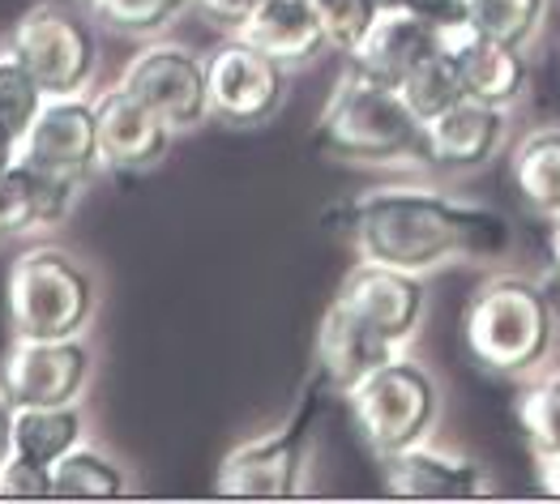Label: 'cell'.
<instances>
[{"instance_id": "11", "label": "cell", "mask_w": 560, "mask_h": 504, "mask_svg": "<svg viewBox=\"0 0 560 504\" xmlns=\"http://www.w3.org/2000/svg\"><path fill=\"white\" fill-rule=\"evenodd\" d=\"M18 159H31L47 172H60L73 180H91L103 167L94 94H47Z\"/></svg>"}, {"instance_id": "1", "label": "cell", "mask_w": 560, "mask_h": 504, "mask_svg": "<svg viewBox=\"0 0 560 504\" xmlns=\"http://www.w3.org/2000/svg\"><path fill=\"white\" fill-rule=\"evenodd\" d=\"M338 227L360 253V261L394 266L416 278L470 257H497L510 248L505 214L423 184L364 188L338 210Z\"/></svg>"}, {"instance_id": "18", "label": "cell", "mask_w": 560, "mask_h": 504, "mask_svg": "<svg viewBox=\"0 0 560 504\" xmlns=\"http://www.w3.org/2000/svg\"><path fill=\"white\" fill-rule=\"evenodd\" d=\"M441 44H445V26H436L411 4H394V9H376L369 35L355 44L347 60L381 82L398 86L423 56H432Z\"/></svg>"}, {"instance_id": "31", "label": "cell", "mask_w": 560, "mask_h": 504, "mask_svg": "<svg viewBox=\"0 0 560 504\" xmlns=\"http://www.w3.org/2000/svg\"><path fill=\"white\" fill-rule=\"evenodd\" d=\"M261 0H192V9L201 13V17H210V22H219V26H240L253 9H257Z\"/></svg>"}, {"instance_id": "34", "label": "cell", "mask_w": 560, "mask_h": 504, "mask_svg": "<svg viewBox=\"0 0 560 504\" xmlns=\"http://www.w3.org/2000/svg\"><path fill=\"white\" fill-rule=\"evenodd\" d=\"M13 159H18V145L4 138V129H0V172H4V167H9Z\"/></svg>"}, {"instance_id": "13", "label": "cell", "mask_w": 560, "mask_h": 504, "mask_svg": "<svg viewBox=\"0 0 560 504\" xmlns=\"http://www.w3.org/2000/svg\"><path fill=\"white\" fill-rule=\"evenodd\" d=\"M510 141V112L479 98H458L450 112L423 125V163L441 172H479L497 163Z\"/></svg>"}, {"instance_id": "26", "label": "cell", "mask_w": 560, "mask_h": 504, "mask_svg": "<svg viewBox=\"0 0 560 504\" xmlns=\"http://www.w3.org/2000/svg\"><path fill=\"white\" fill-rule=\"evenodd\" d=\"M517 423L526 432V445L535 461L560 458V367L539 372L522 398H517Z\"/></svg>"}, {"instance_id": "19", "label": "cell", "mask_w": 560, "mask_h": 504, "mask_svg": "<svg viewBox=\"0 0 560 504\" xmlns=\"http://www.w3.org/2000/svg\"><path fill=\"white\" fill-rule=\"evenodd\" d=\"M86 180L47 172L31 159H13L0 172V206L13 235H39V231H56L78 206Z\"/></svg>"}, {"instance_id": "7", "label": "cell", "mask_w": 560, "mask_h": 504, "mask_svg": "<svg viewBox=\"0 0 560 504\" xmlns=\"http://www.w3.org/2000/svg\"><path fill=\"white\" fill-rule=\"evenodd\" d=\"M317 389H322V376L317 385L308 389V398L291 411V419L275 427V432H261L253 441H240L232 445L219 470H214V492L219 496H240V501H279V496H295L300 492V479H304V466H308V449H313V427H317Z\"/></svg>"}, {"instance_id": "25", "label": "cell", "mask_w": 560, "mask_h": 504, "mask_svg": "<svg viewBox=\"0 0 560 504\" xmlns=\"http://www.w3.org/2000/svg\"><path fill=\"white\" fill-rule=\"evenodd\" d=\"M398 94H402V103L420 116L423 125L436 120L441 112H450L458 98H467V94H463V82H458V69H454L450 47L441 44L432 56H423L420 65L398 82Z\"/></svg>"}, {"instance_id": "5", "label": "cell", "mask_w": 560, "mask_h": 504, "mask_svg": "<svg viewBox=\"0 0 560 504\" xmlns=\"http://www.w3.org/2000/svg\"><path fill=\"white\" fill-rule=\"evenodd\" d=\"M342 402L351 411L360 441L381 461L432 436L436 414H441V389H436L432 372L402 351V355L385 360L376 372H369Z\"/></svg>"}, {"instance_id": "37", "label": "cell", "mask_w": 560, "mask_h": 504, "mask_svg": "<svg viewBox=\"0 0 560 504\" xmlns=\"http://www.w3.org/2000/svg\"><path fill=\"white\" fill-rule=\"evenodd\" d=\"M0 51H4V44H0Z\"/></svg>"}, {"instance_id": "36", "label": "cell", "mask_w": 560, "mask_h": 504, "mask_svg": "<svg viewBox=\"0 0 560 504\" xmlns=\"http://www.w3.org/2000/svg\"><path fill=\"white\" fill-rule=\"evenodd\" d=\"M9 235H13V231H9V219H4V206H0V244H4Z\"/></svg>"}, {"instance_id": "16", "label": "cell", "mask_w": 560, "mask_h": 504, "mask_svg": "<svg viewBox=\"0 0 560 504\" xmlns=\"http://www.w3.org/2000/svg\"><path fill=\"white\" fill-rule=\"evenodd\" d=\"M381 479H385V492L407 501H475L492 492L488 470L479 461L445 454L428 441L381 458Z\"/></svg>"}, {"instance_id": "35", "label": "cell", "mask_w": 560, "mask_h": 504, "mask_svg": "<svg viewBox=\"0 0 560 504\" xmlns=\"http://www.w3.org/2000/svg\"><path fill=\"white\" fill-rule=\"evenodd\" d=\"M552 266L560 274V219H552Z\"/></svg>"}, {"instance_id": "14", "label": "cell", "mask_w": 560, "mask_h": 504, "mask_svg": "<svg viewBox=\"0 0 560 504\" xmlns=\"http://www.w3.org/2000/svg\"><path fill=\"white\" fill-rule=\"evenodd\" d=\"M407 347H398L394 338H385L381 329L355 317L351 308H342L338 300H329L326 317L317 325V376L329 394L347 398L369 372L402 355Z\"/></svg>"}, {"instance_id": "27", "label": "cell", "mask_w": 560, "mask_h": 504, "mask_svg": "<svg viewBox=\"0 0 560 504\" xmlns=\"http://www.w3.org/2000/svg\"><path fill=\"white\" fill-rule=\"evenodd\" d=\"M47 103V91L35 82V73L4 47L0 51V129L4 138L22 150V141L31 133L39 107Z\"/></svg>"}, {"instance_id": "9", "label": "cell", "mask_w": 560, "mask_h": 504, "mask_svg": "<svg viewBox=\"0 0 560 504\" xmlns=\"http://www.w3.org/2000/svg\"><path fill=\"white\" fill-rule=\"evenodd\" d=\"M206 91L210 120H223L228 129H261L287 103V69L261 47L232 35L206 56Z\"/></svg>"}, {"instance_id": "23", "label": "cell", "mask_w": 560, "mask_h": 504, "mask_svg": "<svg viewBox=\"0 0 560 504\" xmlns=\"http://www.w3.org/2000/svg\"><path fill=\"white\" fill-rule=\"evenodd\" d=\"M125 492L129 483H125L120 461L91 445H78L69 458L51 466V501H112Z\"/></svg>"}, {"instance_id": "20", "label": "cell", "mask_w": 560, "mask_h": 504, "mask_svg": "<svg viewBox=\"0 0 560 504\" xmlns=\"http://www.w3.org/2000/svg\"><path fill=\"white\" fill-rule=\"evenodd\" d=\"M232 35L275 56L282 69H300L326 51V31L308 0H261Z\"/></svg>"}, {"instance_id": "32", "label": "cell", "mask_w": 560, "mask_h": 504, "mask_svg": "<svg viewBox=\"0 0 560 504\" xmlns=\"http://www.w3.org/2000/svg\"><path fill=\"white\" fill-rule=\"evenodd\" d=\"M9 432H13V402L0 394V466L9 461V454H13V441H9Z\"/></svg>"}, {"instance_id": "2", "label": "cell", "mask_w": 560, "mask_h": 504, "mask_svg": "<svg viewBox=\"0 0 560 504\" xmlns=\"http://www.w3.org/2000/svg\"><path fill=\"white\" fill-rule=\"evenodd\" d=\"M557 338V304L526 274L483 278L463 313V342L470 360L497 376H535L552 360Z\"/></svg>"}, {"instance_id": "29", "label": "cell", "mask_w": 560, "mask_h": 504, "mask_svg": "<svg viewBox=\"0 0 560 504\" xmlns=\"http://www.w3.org/2000/svg\"><path fill=\"white\" fill-rule=\"evenodd\" d=\"M308 4L326 31V44L338 56H351L376 17V0H308Z\"/></svg>"}, {"instance_id": "15", "label": "cell", "mask_w": 560, "mask_h": 504, "mask_svg": "<svg viewBox=\"0 0 560 504\" xmlns=\"http://www.w3.org/2000/svg\"><path fill=\"white\" fill-rule=\"evenodd\" d=\"M445 47L454 56V69H458V82H463L467 98H479L488 107H505V112H514L526 98V91H530L526 47L483 39V35L470 31L467 22L445 31Z\"/></svg>"}, {"instance_id": "30", "label": "cell", "mask_w": 560, "mask_h": 504, "mask_svg": "<svg viewBox=\"0 0 560 504\" xmlns=\"http://www.w3.org/2000/svg\"><path fill=\"white\" fill-rule=\"evenodd\" d=\"M0 496L4 501H51V470L9 454V461L0 466Z\"/></svg>"}, {"instance_id": "28", "label": "cell", "mask_w": 560, "mask_h": 504, "mask_svg": "<svg viewBox=\"0 0 560 504\" xmlns=\"http://www.w3.org/2000/svg\"><path fill=\"white\" fill-rule=\"evenodd\" d=\"M192 0H91V13L116 35L129 39H159Z\"/></svg>"}, {"instance_id": "6", "label": "cell", "mask_w": 560, "mask_h": 504, "mask_svg": "<svg viewBox=\"0 0 560 504\" xmlns=\"http://www.w3.org/2000/svg\"><path fill=\"white\" fill-rule=\"evenodd\" d=\"M4 47L47 94H91L98 78V35L91 17L69 0H35L18 17Z\"/></svg>"}, {"instance_id": "21", "label": "cell", "mask_w": 560, "mask_h": 504, "mask_svg": "<svg viewBox=\"0 0 560 504\" xmlns=\"http://www.w3.org/2000/svg\"><path fill=\"white\" fill-rule=\"evenodd\" d=\"M510 184L517 201L539 214V219H560V129L544 125L514 141L510 150Z\"/></svg>"}, {"instance_id": "33", "label": "cell", "mask_w": 560, "mask_h": 504, "mask_svg": "<svg viewBox=\"0 0 560 504\" xmlns=\"http://www.w3.org/2000/svg\"><path fill=\"white\" fill-rule=\"evenodd\" d=\"M539 483L548 496H560V458L557 461H539Z\"/></svg>"}, {"instance_id": "4", "label": "cell", "mask_w": 560, "mask_h": 504, "mask_svg": "<svg viewBox=\"0 0 560 504\" xmlns=\"http://www.w3.org/2000/svg\"><path fill=\"white\" fill-rule=\"evenodd\" d=\"M94 278L91 270L56 248L35 244L13 257L4 274V308L13 338H78L94 317Z\"/></svg>"}, {"instance_id": "3", "label": "cell", "mask_w": 560, "mask_h": 504, "mask_svg": "<svg viewBox=\"0 0 560 504\" xmlns=\"http://www.w3.org/2000/svg\"><path fill=\"white\" fill-rule=\"evenodd\" d=\"M313 138L329 159L355 167L423 163V120L402 103L398 86L355 65L334 82Z\"/></svg>"}, {"instance_id": "24", "label": "cell", "mask_w": 560, "mask_h": 504, "mask_svg": "<svg viewBox=\"0 0 560 504\" xmlns=\"http://www.w3.org/2000/svg\"><path fill=\"white\" fill-rule=\"evenodd\" d=\"M552 0H467V26L483 39L530 47L548 22Z\"/></svg>"}, {"instance_id": "17", "label": "cell", "mask_w": 560, "mask_h": 504, "mask_svg": "<svg viewBox=\"0 0 560 504\" xmlns=\"http://www.w3.org/2000/svg\"><path fill=\"white\" fill-rule=\"evenodd\" d=\"M94 116H98V154L103 167L112 172H150L154 163H163L176 138L125 86H107L103 94H94Z\"/></svg>"}, {"instance_id": "22", "label": "cell", "mask_w": 560, "mask_h": 504, "mask_svg": "<svg viewBox=\"0 0 560 504\" xmlns=\"http://www.w3.org/2000/svg\"><path fill=\"white\" fill-rule=\"evenodd\" d=\"M13 454L39 466H56L69 458L78 445H86V414L78 402L65 407H13Z\"/></svg>"}, {"instance_id": "8", "label": "cell", "mask_w": 560, "mask_h": 504, "mask_svg": "<svg viewBox=\"0 0 560 504\" xmlns=\"http://www.w3.org/2000/svg\"><path fill=\"white\" fill-rule=\"evenodd\" d=\"M145 112H154L172 133H188L210 120V91H206V56L176 39H145L125 60L120 82Z\"/></svg>"}, {"instance_id": "12", "label": "cell", "mask_w": 560, "mask_h": 504, "mask_svg": "<svg viewBox=\"0 0 560 504\" xmlns=\"http://www.w3.org/2000/svg\"><path fill=\"white\" fill-rule=\"evenodd\" d=\"M334 300L342 308H351L355 317L381 329L385 338H394L398 347H411V338L420 333L423 313H428V291H423V278L402 274L394 266H376V261H355Z\"/></svg>"}, {"instance_id": "10", "label": "cell", "mask_w": 560, "mask_h": 504, "mask_svg": "<svg viewBox=\"0 0 560 504\" xmlns=\"http://www.w3.org/2000/svg\"><path fill=\"white\" fill-rule=\"evenodd\" d=\"M94 355L86 338H13L0 360V394L13 407H65L82 402Z\"/></svg>"}]
</instances>
